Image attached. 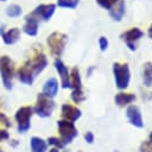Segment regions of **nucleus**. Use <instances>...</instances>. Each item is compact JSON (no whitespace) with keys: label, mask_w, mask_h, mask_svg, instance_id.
Wrapping results in <instances>:
<instances>
[{"label":"nucleus","mask_w":152,"mask_h":152,"mask_svg":"<svg viewBox=\"0 0 152 152\" xmlns=\"http://www.w3.org/2000/svg\"><path fill=\"white\" fill-rule=\"evenodd\" d=\"M32 114H33V109L30 106H23L15 112L14 119H15V122H17V131L19 133L24 134L31 128Z\"/></svg>","instance_id":"f257e3e1"},{"label":"nucleus","mask_w":152,"mask_h":152,"mask_svg":"<svg viewBox=\"0 0 152 152\" xmlns=\"http://www.w3.org/2000/svg\"><path fill=\"white\" fill-rule=\"evenodd\" d=\"M113 74L115 78V84L118 89H126L129 84L131 72L127 63H114Z\"/></svg>","instance_id":"f03ea898"},{"label":"nucleus","mask_w":152,"mask_h":152,"mask_svg":"<svg viewBox=\"0 0 152 152\" xmlns=\"http://www.w3.org/2000/svg\"><path fill=\"white\" fill-rule=\"evenodd\" d=\"M57 127H58V132H59V139L64 146L72 142V140L78 135V131L75 127L74 122L62 119V120L57 121Z\"/></svg>","instance_id":"7ed1b4c3"},{"label":"nucleus","mask_w":152,"mask_h":152,"mask_svg":"<svg viewBox=\"0 0 152 152\" xmlns=\"http://www.w3.org/2000/svg\"><path fill=\"white\" fill-rule=\"evenodd\" d=\"M70 84L72 88V93H71V99L75 103H81L82 101L86 100V95L82 90V81H81V76H80V70L77 66H74L71 69L70 72Z\"/></svg>","instance_id":"20e7f679"},{"label":"nucleus","mask_w":152,"mask_h":152,"mask_svg":"<svg viewBox=\"0 0 152 152\" xmlns=\"http://www.w3.org/2000/svg\"><path fill=\"white\" fill-rule=\"evenodd\" d=\"M46 42H48V45L50 48L51 53L56 57H59L63 53V50H64L65 44L68 42V36L62 33V32L55 31L48 37Z\"/></svg>","instance_id":"39448f33"},{"label":"nucleus","mask_w":152,"mask_h":152,"mask_svg":"<svg viewBox=\"0 0 152 152\" xmlns=\"http://www.w3.org/2000/svg\"><path fill=\"white\" fill-rule=\"evenodd\" d=\"M33 113H36L40 118H49L51 116L53 109H55V102L52 99L45 96L44 94H39L37 96L36 106L32 108Z\"/></svg>","instance_id":"423d86ee"},{"label":"nucleus","mask_w":152,"mask_h":152,"mask_svg":"<svg viewBox=\"0 0 152 152\" xmlns=\"http://www.w3.org/2000/svg\"><path fill=\"white\" fill-rule=\"evenodd\" d=\"M0 74L5 89L11 90L13 88V65L12 61L7 56H2L0 58Z\"/></svg>","instance_id":"0eeeda50"},{"label":"nucleus","mask_w":152,"mask_h":152,"mask_svg":"<svg viewBox=\"0 0 152 152\" xmlns=\"http://www.w3.org/2000/svg\"><path fill=\"white\" fill-rule=\"evenodd\" d=\"M144 36V32L138 28V27H133L131 30L125 31L124 33H121V39L126 43V45L128 46V49L131 51H135L137 49V42Z\"/></svg>","instance_id":"6e6552de"},{"label":"nucleus","mask_w":152,"mask_h":152,"mask_svg":"<svg viewBox=\"0 0 152 152\" xmlns=\"http://www.w3.org/2000/svg\"><path fill=\"white\" fill-rule=\"evenodd\" d=\"M55 10H56V5L53 4H46V5H39L37 6L30 14L34 18H37L39 20V18L44 21H48L50 20V18L52 17V14L55 13Z\"/></svg>","instance_id":"1a4fd4ad"},{"label":"nucleus","mask_w":152,"mask_h":152,"mask_svg":"<svg viewBox=\"0 0 152 152\" xmlns=\"http://www.w3.org/2000/svg\"><path fill=\"white\" fill-rule=\"evenodd\" d=\"M126 116H127L129 124L133 125L134 127H138V128L144 127V120H142L141 112L138 106H135V104L128 106L126 109Z\"/></svg>","instance_id":"9d476101"},{"label":"nucleus","mask_w":152,"mask_h":152,"mask_svg":"<svg viewBox=\"0 0 152 152\" xmlns=\"http://www.w3.org/2000/svg\"><path fill=\"white\" fill-rule=\"evenodd\" d=\"M30 70L32 71L33 76L36 77L38 74H40L48 65V59L44 53H37L33 59H31L28 63H26Z\"/></svg>","instance_id":"9b49d317"},{"label":"nucleus","mask_w":152,"mask_h":152,"mask_svg":"<svg viewBox=\"0 0 152 152\" xmlns=\"http://www.w3.org/2000/svg\"><path fill=\"white\" fill-rule=\"evenodd\" d=\"M55 68L61 77V83H62V87L64 89H68L71 87L70 84V71L69 69L65 66V64L59 59V58H56L55 59Z\"/></svg>","instance_id":"f8f14e48"},{"label":"nucleus","mask_w":152,"mask_h":152,"mask_svg":"<svg viewBox=\"0 0 152 152\" xmlns=\"http://www.w3.org/2000/svg\"><path fill=\"white\" fill-rule=\"evenodd\" d=\"M61 114H62L63 120H66V121H70V122H75L77 119L81 118L82 113L77 107L68 104V103H64L62 106V108H61Z\"/></svg>","instance_id":"ddd939ff"},{"label":"nucleus","mask_w":152,"mask_h":152,"mask_svg":"<svg viewBox=\"0 0 152 152\" xmlns=\"http://www.w3.org/2000/svg\"><path fill=\"white\" fill-rule=\"evenodd\" d=\"M57 93H58V82H57V80L53 78V77L46 80L44 86H43L42 94H44L45 96L52 99V97H55L57 95Z\"/></svg>","instance_id":"4468645a"},{"label":"nucleus","mask_w":152,"mask_h":152,"mask_svg":"<svg viewBox=\"0 0 152 152\" xmlns=\"http://www.w3.org/2000/svg\"><path fill=\"white\" fill-rule=\"evenodd\" d=\"M25 25H24V32L31 37H34L38 32V19L32 17L31 14H27L25 18Z\"/></svg>","instance_id":"2eb2a0df"},{"label":"nucleus","mask_w":152,"mask_h":152,"mask_svg":"<svg viewBox=\"0 0 152 152\" xmlns=\"http://www.w3.org/2000/svg\"><path fill=\"white\" fill-rule=\"evenodd\" d=\"M18 78L21 83L26 84V86H31L33 83V80H34V76L32 74V71L30 70V68L27 66V64L23 65L20 69H18Z\"/></svg>","instance_id":"dca6fc26"},{"label":"nucleus","mask_w":152,"mask_h":152,"mask_svg":"<svg viewBox=\"0 0 152 152\" xmlns=\"http://www.w3.org/2000/svg\"><path fill=\"white\" fill-rule=\"evenodd\" d=\"M19 39H20V30L17 27L10 28L2 33V40L7 45H12V44L17 43Z\"/></svg>","instance_id":"f3484780"},{"label":"nucleus","mask_w":152,"mask_h":152,"mask_svg":"<svg viewBox=\"0 0 152 152\" xmlns=\"http://www.w3.org/2000/svg\"><path fill=\"white\" fill-rule=\"evenodd\" d=\"M30 148L31 152H46L48 144L44 139L39 137H32L30 139Z\"/></svg>","instance_id":"a211bd4d"},{"label":"nucleus","mask_w":152,"mask_h":152,"mask_svg":"<svg viewBox=\"0 0 152 152\" xmlns=\"http://www.w3.org/2000/svg\"><path fill=\"white\" fill-rule=\"evenodd\" d=\"M135 95L134 94H131V93H118L115 95V103L119 106V107H125L129 103H132L133 101H135Z\"/></svg>","instance_id":"6ab92c4d"},{"label":"nucleus","mask_w":152,"mask_h":152,"mask_svg":"<svg viewBox=\"0 0 152 152\" xmlns=\"http://www.w3.org/2000/svg\"><path fill=\"white\" fill-rule=\"evenodd\" d=\"M125 14V0H119L118 4L109 11V15L114 21H120Z\"/></svg>","instance_id":"aec40b11"},{"label":"nucleus","mask_w":152,"mask_h":152,"mask_svg":"<svg viewBox=\"0 0 152 152\" xmlns=\"http://www.w3.org/2000/svg\"><path fill=\"white\" fill-rule=\"evenodd\" d=\"M142 80L146 87H152V63L151 62H146L144 64Z\"/></svg>","instance_id":"412c9836"},{"label":"nucleus","mask_w":152,"mask_h":152,"mask_svg":"<svg viewBox=\"0 0 152 152\" xmlns=\"http://www.w3.org/2000/svg\"><path fill=\"white\" fill-rule=\"evenodd\" d=\"M6 14L11 18H15L19 17L21 14V7L19 5H11L6 8Z\"/></svg>","instance_id":"4be33fe9"},{"label":"nucleus","mask_w":152,"mask_h":152,"mask_svg":"<svg viewBox=\"0 0 152 152\" xmlns=\"http://www.w3.org/2000/svg\"><path fill=\"white\" fill-rule=\"evenodd\" d=\"M57 5L64 8H75L78 5V0H57Z\"/></svg>","instance_id":"5701e85b"},{"label":"nucleus","mask_w":152,"mask_h":152,"mask_svg":"<svg viewBox=\"0 0 152 152\" xmlns=\"http://www.w3.org/2000/svg\"><path fill=\"white\" fill-rule=\"evenodd\" d=\"M119 0H96V2L104 10L107 11H110L116 4H118Z\"/></svg>","instance_id":"b1692460"},{"label":"nucleus","mask_w":152,"mask_h":152,"mask_svg":"<svg viewBox=\"0 0 152 152\" xmlns=\"http://www.w3.org/2000/svg\"><path fill=\"white\" fill-rule=\"evenodd\" d=\"M46 144H49V145H51V146H53L55 148H58V150L64 147V145L62 144L61 139H59V138H56V137H50V138L46 140Z\"/></svg>","instance_id":"393cba45"},{"label":"nucleus","mask_w":152,"mask_h":152,"mask_svg":"<svg viewBox=\"0 0 152 152\" xmlns=\"http://www.w3.org/2000/svg\"><path fill=\"white\" fill-rule=\"evenodd\" d=\"M99 45H100V50L101 51H106V49L108 48V40H107V38L106 37H100V39H99Z\"/></svg>","instance_id":"a878e982"},{"label":"nucleus","mask_w":152,"mask_h":152,"mask_svg":"<svg viewBox=\"0 0 152 152\" xmlns=\"http://www.w3.org/2000/svg\"><path fill=\"white\" fill-rule=\"evenodd\" d=\"M140 152H152V145L148 141H145L140 145Z\"/></svg>","instance_id":"bb28decb"},{"label":"nucleus","mask_w":152,"mask_h":152,"mask_svg":"<svg viewBox=\"0 0 152 152\" xmlns=\"http://www.w3.org/2000/svg\"><path fill=\"white\" fill-rule=\"evenodd\" d=\"M0 122H2L6 127H10V126H11V122H10L8 118H7L2 112H0Z\"/></svg>","instance_id":"cd10ccee"},{"label":"nucleus","mask_w":152,"mask_h":152,"mask_svg":"<svg viewBox=\"0 0 152 152\" xmlns=\"http://www.w3.org/2000/svg\"><path fill=\"white\" fill-rule=\"evenodd\" d=\"M8 138H10V133L7 132V129H2V128H0V141L7 140Z\"/></svg>","instance_id":"c85d7f7f"},{"label":"nucleus","mask_w":152,"mask_h":152,"mask_svg":"<svg viewBox=\"0 0 152 152\" xmlns=\"http://www.w3.org/2000/svg\"><path fill=\"white\" fill-rule=\"evenodd\" d=\"M84 140L88 144H93V141H94V134H93V132H87L84 134Z\"/></svg>","instance_id":"c756f323"},{"label":"nucleus","mask_w":152,"mask_h":152,"mask_svg":"<svg viewBox=\"0 0 152 152\" xmlns=\"http://www.w3.org/2000/svg\"><path fill=\"white\" fill-rule=\"evenodd\" d=\"M147 33H148V37L152 39V24L150 25V27H148V31H147Z\"/></svg>","instance_id":"7c9ffc66"},{"label":"nucleus","mask_w":152,"mask_h":152,"mask_svg":"<svg viewBox=\"0 0 152 152\" xmlns=\"http://www.w3.org/2000/svg\"><path fill=\"white\" fill-rule=\"evenodd\" d=\"M49 152H59V151H58V148H55V147H52L51 150H49Z\"/></svg>","instance_id":"2f4dec72"},{"label":"nucleus","mask_w":152,"mask_h":152,"mask_svg":"<svg viewBox=\"0 0 152 152\" xmlns=\"http://www.w3.org/2000/svg\"><path fill=\"white\" fill-rule=\"evenodd\" d=\"M148 142L152 145V132H151V134H150V137H148Z\"/></svg>","instance_id":"473e14b6"},{"label":"nucleus","mask_w":152,"mask_h":152,"mask_svg":"<svg viewBox=\"0 0 152 152\" xmlns=\"http://www.w3.org/2000/svg\"><path fill=\"white\" fill-rule=\"evenodd\" d=\"M0 1H6V0H0Z\"/></svg>","instance_id":"72a5a7b5"},{"label":"nucleus","mask_w":152,"mask_h":152,"mask_svg":"<svg viewBox=\"0 0 152 152\" xmlns=\"http://www.w3.org/2000/svg\"><path fill=\"white\" fill-rule=\"evenodd\" d=\"M0 152H2V150H0Z\"/></svg>","instance_id":"f704fd0d"},{"label":"nucleus","mask_w":152,"mask_h":152,"mask_svg":"<svg viewBox=\"0 0 152 152\" xmlns=\"http://www.w3.org/2000/svg\"><path fill=\"white\" fill-rule=\"evenodd\" d=\"M115 152H119V151H115Z\"/></svg>","instance_id":"c9c22d12"}]
</instances>
